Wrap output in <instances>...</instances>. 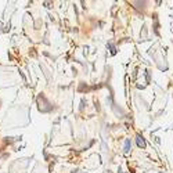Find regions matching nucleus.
Wrapping results in <instances>:
<instances>
[{"instance_id": "nucleus-1", "label": "nucleus", "mask_w": 173, "mask_h": 173, "mask_svg": "<svg viewBox=\"0 0 173 173\" xmlns=\"http://www.w3.org/2000/svg\"><path fill=\"white\" fill-rule=\"evenodd\" d=\"M137 144H139L140 147H145V143H144V140H143V137L137 136Z\"/></svg>"}, {"instance_id": "nucleus-2", "label": "nucleus", "mask_w": 173, "mask_h": 173, "mask_svg": "<svg viewBox=\"0 0 173 173\" xmlns=\"http://www.w3.org/2000/svg\"><path fill=\"white\" fill-rule=\"evenodd\" d=\"M130 151V140H126V141H125V153H129Z\"/></svg>"}]
</instances>
